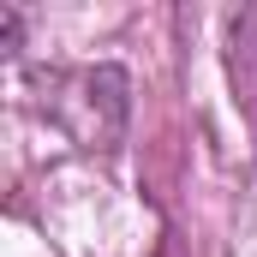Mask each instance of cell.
<instances>
[{
	"label": "cell",
	"mask_w": 257,
	"mask_h": 257,
	"mask_svg": "<svg viewBox=\"0 0 257 257\" xmlns=\"http://www.w3.org/2000/svg\"><path fill=\"white\" fill-rule=\"evenodd\" d=\"M0 54H18V12L0 6Z\"/></svg>",
	"instance_id": "cell-2"
},
{
	"label": "cell",
	"mask_w": 257,
	"mask_h": 257,
	"mask_svg": "<svg viewBox=\"0 0 257 257\" xmlns=\"http://www.w3.org/2000/svg\"><path fill=\"white\" fill-rule=\"evenodd\" d=\"M126 72L120 66H90V72H78V78H66V96H60V120L66 132L78 138V144H90V150H102V144H114L120 132H126Z\"/></svg>",
	"instance_id": "cell-1"
}]
</instances>
